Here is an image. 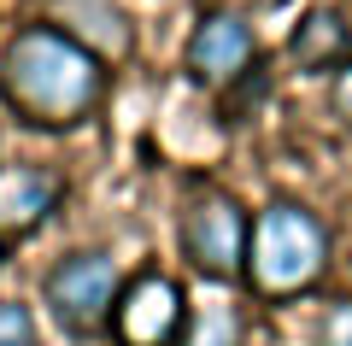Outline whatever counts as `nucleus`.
<instances>
[{"label": "nucleus", "instance_id": "423d86ee", "mask_svg": "<svg viewBox=\"0 0 352 346\" xmlns=\"http://www.w3.org/2000/svg\"><path fill=\"white\" fill-rule=\"evenodd\" d=\"M258 65V41L241 12H206L188 36V76L206 88H229Z\"/></svg>", "mask_w": 352, "mask_h": 346}, {"label": "nucleus", "instance_id": "1a4fd4ad", "mask_svg": "<svg viewBox=\"0 0 352 346\" xmlns=\"http://www.w3.org/2000/svg\"><path fill=\"white\" fill-rule=\"evenodd\" d=\"M352 59V30L340 24V12H305L294 30V65L305 71H340Z\"/></svg>", "mask_w": 352, "mask_h": 346}, {"label": "nucleus", "instance_id": "f8f14e48", "mask_svg": "<svg viewBox=\"0 0 352 346\" xmlns=\"http://www.w3.org/2000/svg\"><path fill=\"white\" fill-rule=\"evenodd\" d=\"M317 346H352V299H340V305L323 311V323H317Z\"/></svg>", "mask_w": 352, "mask_h": 346}, {"label": "nucleus", "instance_id": "6e6552de", "mask_svg": "<svg viewBox=\"0 0 352 346\" xmlns=\"http://www.w3.org/2000/svg\"><path fill=\"white\" fill-rule=\"evenodd\" d=\"M53 24L71 30L82 47H94L100 59H124L135 47V30H129L124 6L118 0H53Z\"/></svg>", "mask_w": 352, "mask_h": 346}, {"label": "nucleus", "instance_id": "0eeeda50", "mask_svg": "<svg viewBox=\"0 0 352 346\" xmlns=\"http://www.w3.org/2000/svg\"><path fill=\"white\" fill-rule=\"evenodd\" d=\"M65 182L47 164H6L0 171V241H18L59 211Z\"/></svg>", "mask_w": 352, "mask_h": 346}, {"label": "nucleus", "instance_id": "f03ea898", "mask_svg": "<svg viewBox=\"0 0 352 346\" xmlns=\"http://www.w3.org/2000/svg\"><path fill=\"white\" fill-rule=\"evenodd\" d=\"M329 270V229L317 223L311 206L300 199H270L252 217V247H247V276L264 299H294L311 294Z\"/></svg>", "mask_w": 352, "mask_h": 346}, {"label": "nucleus", "instance_id": "f257e3e1", "mask_svg": "<svg viewBox=\"0 0 352 346\" xmlns=\"http://www.w3.org/2000/svg\"><path fill=\"white\" fill-rule=\"evenodd\" d=\"M0 100L30 129H71L106 100V59L59 24H24L0 53Z\"/></svg>", "mask_w": 352, "mask_h": 346}, {"label": "nucleus", "instance_id": "20e7f679", "mask_svg": "<svg viewBox=\"0 0 352 346\" xmlns=\"http://www.w3.org/2000/svg\"><path fill=\"white\" fill-rule=\"evenodd\" d=\"M118 294H124V276H118L112 252L88 247V252H65L53 259V270L41 276V299H47V317L59 323L76 340H94V334L112 329Z\"/></svg>", "mask_w": 352, "mask_h": 346}, {"label": "nucleus", "instance_id": "9d476101", "mask_svg": "<svg viewBox=\"0 0 352 346\" xmlns=\"http://www.w3.org/2000/svg\"><path fill=\"white\" fill-rule=\"evenodd\" d=\"M247 340V317H241L235 299H206L188 317V340L182 346H241Z\"/></svg>", "mask_w": 352, "mask_h": 346}, {"label": "nucleus", "instance_id": "39448f33", "mask_svg": "<svg viewBox=\"0 0 352 346\" xmlns=\"http://www.w3.org/2000/svg\"><path fill=\"white\" fill-rule=\"evenodd\" d=\"M112 329L124 346H182L188 340V299H182V288L170 276L147 270L135 282H124Z\"/></svg>", "mask_w": 352, "mask_h": 346}, {"label": "nucleus", "instance_id": "7ed1b4c3", "mask_svg": "<svg viewBox=\"0 0 352 346\" xmlns=\"http://www.w3.org/2000/svg\"><path fill=\"white\" fill-rule=\"evenodd\" d=\"M176 241H182V259L200 276L235 282V276H247L252 217L241 211V199L229 188H194L182 199V217H176Z\"/></svg>", "mask_w": 352, "mask_h": 346}, {"label": "nucleus", "instance_id": "ddd939ff", "mask_svg": "<svg viewBox=\"0 0 352 346\" xmlns=\"http://www.w3.org/2000/svg\"><path fill=\"white\" fill-rule=\"evenodd\" d=\"M329 100H335V118H340V124H352V59L335 71V83H329Z\"/></svg>", "mask_w": 352, "mask_h": 346}, {"label": "nucleus", "instance_id": "9b49d317", "mask_svg": "<svg viewBox=\"0 0 352 346\" xmlns=\"http://www.w3.org/2000/svg\"><path fill=\"white\" fill-rule=\"evenodd\" d=\"M0 346H41V340H36V317H30V305L0 299Z\"/></svg>", "mask_w": 352, "mask_h": 346}]
</instances>
